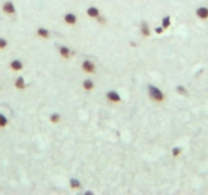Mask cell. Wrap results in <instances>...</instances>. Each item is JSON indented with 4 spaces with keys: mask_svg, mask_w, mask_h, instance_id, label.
<instances>
[{
    "mask_svg": "<svg viewBox=\"0 0 208 195\" xmlns=\"http://www.w3.org/2000/svg\"><path fill=\"white\" fill-rule=\"evenodd\" d=\"M148 90V96L152 101L157 102V103H163L165 101V94L163 90L157 86H153V84H149L147 88Z\"/></svg>",
    "mask_w": 208,
    "mask_h": 195,
    "instance_id": "1",
    "label": "cell"
},
{
    "mask_svg": "<svg viewBox=\"0 0 208 195\" xmlns=\"http://www.w3.org/2000/svg\"><path fill=\"white\" fill-rule=\"evenodd\" d=\"M81 69L85 73H87V74H93V73H96V71H97L96 64H94L91 60H89V59H85V60L82 61Z\"/></svg>",
    "mask_w": 208,
    "mask_h": 195,
    "instance_id": "2",
    "label": "cell"
},
{
    "mask_svg": "<svg viewBox=\"0 0 208 195\" xmlns=\"http://www.w3.org/2000/svg\"><path fill=\"white\" fill-rule=\"evenodd\" d=\"M106 99L112 104H119L121 101H122V98H121L120 94H119L118 92H116V90H113L107 92V94H106Z\"/></svg>",
    "mask_w": 208,
    "mask_h": 195,
    "instance_id": "3",
    "label": "cell"
},
{
    "mask_svg": "<svg viewBox=\"0 0 208 195\" xmlns=\"http://www.w3.org/2000/svg\"><path fill=\"white\" fill-rule=\"evenodd\" d=\"M2 10L4 13H6V14L8 15H12L15 13V6L14 4H13L11 1H6V2H4V4L2 5Z\"/></svg>",
    "mask_w": 208,
    "mask_h": 195,
    "instance_id": "4",
    "label": "cell"
},
{
    "mask_svg": "<svg viewBox=\"0 0 208 195\" xmlns=\"http://www.w3.org/2000/svg\"><path fill=\"white\" fill-rule=\"evenodd\" d=\"M63 19H64L65 24H69V26H74V24L77 22V17L72 12L66 13V14L64 15V17H63Z\"/></svg>",
    "mask_w": 208,
    "mask_h": 195,
    "instance_id": "5",
    "label": "cell"
},
{
    "mask_svg": "<svg viewBox=\"0 0 208 195\" xmlns=\"http://www.w3.org/2000/svg\"><path fill=\"white\" fill-rule=\"evenodd\" d=\"M86 14H87V16H89L90 18H97V17H99L100 15V10L99 8H97L96 6H90L88 7L87 9H86Z\"/></svg>",
    "mask_w": 208,
    "mask_h": 195,
    "instance_id": "6",
    "label": "cell"
},
{
    "mask_svg": "<svg viewBox=\"0 0 208 195\" xmlns=\"http://www.w3.org/2000/svg\"><path fill=\"white\" fill-rule=\"evenodd\" d=\"M59 54L64 59H69L71 56V50L67 46H60L59 47Z\"/></svg>",
    "mask_w": 208,
    "mask_h": 195,
    "instance_id": "7",
    "label": "cell"
},
{
    "mask_svg": "<svg viewBox=\"0 0 208 195\" xmlns=\"http://www.w3.org/2000/svg\"><path fill=\"white\" fill-rule=\"evenodd\" d=\"M10 68L13 71H20L24 68V63L18 59H14L10 62Z\"/></svg>",
    "mask_w": 208,
    "mask_h": 195,
    "instance_id": "8",
    "label": "cell"
},
{
    "mask_svg": "<svg viewBox=\"0 0 208 195\" xmlns=\"http://www.w3.org/2000/svg\"><path fill=\"white\" fill-rule=\"evenodd\" d=\"M81 86H82V88H83L84 90H86V92H91L94 88V84L90 78L84 79L83 82H82Z\"/></svg>",
    "mask_w": 208,
    "mask_h": 195,
    "instance_id": "9",
    "label": "cell"
},
{
    "mask_svg": "<svg viewBox=\"0 0 208 195\" xmlns=\"http://www.w3.org/2000/svg\"><path fill=\"white\" fill-rule=\"evenodd\" d=\"M14 86L17 88V90H24L26 88V80H24V76H18L16 77V79H15L14 82Z\"/></svg>",
    "mask_w": 208,
    "mask_h": 195,
    "instance_id": "10",
    "label": "cell"
},
{
    "mask_svg": "<svg viewBox=\"0 0 208 195\" xmlns=\"http://www.w3.org/2000/svg\"><path fill=\"white\" fill-rule=\"evenodd\" d=\"M140 33H141V35L143 37H145V38H147V37L150 36V29H149V26H148L147 22H142L141 26H140Z\"/></svg>",
    "mask_w": 208,
    "mask_h": 195,
    "instance_id": "11",
    "label": "cell"
},
{
    "mask_svg": "<svg viewBox=\"0 0 208 195\" xmlns=\"http://www.w3.org/2000/svg\"><path fill=\"white\" fill-rule=\"evenodd\" d=\"M37 35H38V37H40V38H42V39H45V40H47V39L50 38L49 30H47V29H45V28L38 29V30H37Z\"/></svg>",
    "mask_w": 208,
    "mask_h": 195,
    "instance_id": "12",
    "label": "cell"
},
{
    "mask_svg": "<svg viewBox=\"0 0 208 195\" xmlns=\"http://www.w3.org/2000/svg\"><path fill=\"white\" fill-rule=\"evenodd\" d=\"M196 14L199 18L201 19H205L208 17V8L206 7H199V8L196 10Z\"/></svg>",
    "mask_w": 208,
    "mask_h": 195,
    "instance_id": "13",
    "label": "cell"
},
{
    "mask_svg": "<svg viewBox=\"0 0 208 195\" xmlns=\"http://www.w3.org/2000/svg\"><path fill=\"white\" fill-rule=\"evenodd\" d=\"M49 121L52 124H58L61 121V115L59 113H57V112H54V113L50 114Z\"/></svg>",
    "mask_w": 208,
    "mask_h": 195,
    "instance_id": "14",
    "label": "cell"
},
{
    "mask_svg": "<svg viewBox=\"0 0 208 195\" xmlns=\"http://www.w3.org/2000/svg\"><path fill=\"white\" fill-rule=\"evenodd\" d=\"M69 186H70V188L73 189V190H76V189H79L80 188V186H81V183H80V181L78 180V179L71 178L70 180H69Z\"/></svg>",
    "mask_w": 208,
    "mask_h": 195,
    "instance_id": "15",
    "label": "cell"
},
{
    "mask_svg": "<svg viewBox=\"0 0 208 195\" xmlns=\"http://www.w3.org/2000/svg\"><path fill=\"white\" fill-rule=\"evenodd\" d=\"M161 26L165 30H167L171 26V16L169 15H165V16L163 17V19H161Z\"/></svg>",
    "mask_w": 208,
    "mask_h": 195,
    "instance_id": "16",
    "label": "cell"
},
{
    "mask_svg": "<svg viewBox=\"0 0 208 195\" xmlns=\"http://www.w3.org/2000/svg\"><path fill=\"white\" fill-rule=\"evenodd\" d=\"M181 152H182V148L180 146H174L172 148V150H171V154H172V156L174 158H178L181 154Z\"/></svg>",
    "mask_w": 208,
    "mask_h": 195,
    "instance_id": "17",
    "label": "cell"
},
{
    "mask_svg": "<svg viewBox=\"0 0 208 195\" xmlns=\"http://www.w3.org/2000/svg\"><path fill=\"white\" fill-rule=\"evenodd\" d=\"M8 124V119L3 114H0V128H4Z\"/></svg>",
    "mask_w": 208,
    "mask_h": 195,
    "instance_id": "18",
    "label": "cell"
},
{
    "mask_svg": "<svg viewBox=\"0 0 208 195\" xmlns=\"http://www.w3.org/2000/svg\"><path fill=\"white\" fill-rule=\"evenodd\" d=\"M177 92H178L180 96H187L188 94V90L185 88L184 86H177Z\"/></svg>",
    "mask_w": 208,
    "mask_h": 195,
    "instance_id": "19",
    "label": "cell"
},
{
    "mask_svg": "<svg viewBox=\"0 0 208 195\" xmlns=\"http://www.w3.org/2000/svg\"><path fill=\"white\" fill-rule=\"evenodd\" d=\"M8 45V42H7L6 39L4 38H0V50L5 49Z\"/></svg>",
    "mask_w": 208,
    "mask_h": 195,
    "instance_id": "20",
    "label": "cell"
},
{
    "mask_svg": "<svg viewBox=\"0 0 208 195\" xmlns=\"http://www.w3.org/2000/svg\"><path fill=\"white\" fill-rule=\"evenodd\" d=\"M165 29H163L161 26H157V28L154 29V33H155V34H157V35H161L163 32H165Z\"/></svg>",
    "mask_w": 208,
    "mask_h": 195,
    "instance_id": "21",
    "label": "cell"
},
{
    "mask_svg": "<svg viewBox=\"0 0 208 195\" xmlns=\"http://www.w3.org/2000/svg\"><path fill=\"white\" fill-rule=\"evenodd\" d=\"M0 90H1V86H0Z\"/></svg>",
    "mask_w": 208,
    "mask_h": 195,
    "instance_id": "22",
    "label": "cell"
}]
</instances>
